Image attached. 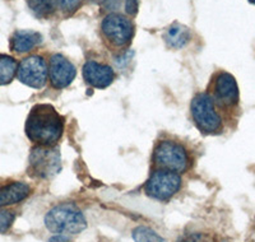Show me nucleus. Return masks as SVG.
I'll return each mask as SVG.
<instances>
[{
	"instance_id": "nucleus-1",
	"label": "nucleus",
	"mask_w": 255,
	"mask_h": 242,
	"mask_svg": "<svg viewBox=\"0 0 255 242\" xmlns=\"http://www.w3.org/2000/svg\"><path fill=\"white\" fill-rule=\"evenodd\" d=\"M64 119L51 105L40 104L32 107L26 120V135L32 143L52 147L60 140Z\"/></svg>"
},
{
	"instance_id": "nucleus-2",
	"label": "nucleus",
	"mask_w": 255,
	"mask_h": 242,
	"mask_svg": "<svg viewBox=\"0 0 255 242\" xmlns=\"http://www.w3.org/2000/svg\"><path fill=\"white\" fill-rule=\"evenodd\" d=\"M45 226L52 234L73 236L81 234L87 227V222L82 212L73 204H59L47 212Z\"/></svg>"
},
{
	"instance_id": "nucleus-3",
	"label": "nucleus",
	"mask_w": 255,
	"mask_h": 242,
	"mask_svg": "<svg viewBox=\"0 0 255 242\" xmlns=\"http://www.w3.org/2000/svg\"><path fill=\"white\" fill-rule=\"evenodd\" d=\"M190 113L195 126L206 135L222 133L223 121L217 106L208 93H198L190 105Z\"/></svg>"
},
{
	"instance_id": "nucleus-4",
	"label": "nucleus",
	"mask_w": 255,
	"mask_h": 242,
	"mask_svg": "<svg viewBox=\"0 0 255 242\" xmlns=\"http://www.w3.org/2000/svg\"><path fill=\"white\" fill-rule=\"evenodd\" d=\"M153 163L159 170L183 173L190 166L188 150L184 145L172 140L159 141L153 150Z\"/></svg>"
},
{
	"instance_id": "nucleus-5",
	"label": "nucleus",
	"mask_w": 255,
	"mask_h": 242,
	"mask_svg": "<svg viewBox=\"0 0 255 242\" xmlns=\"http://www.w3.org/2000/svg\"><path fill=\"white\" fill-rule=\"evenodd\" d=\"M213 100L218 110L231 113L238 109L240 102V92L235 77L227 72H218L212 78L211 93H208Z\"/></svg>"
},
{
	"instance_id": "nucleus-6",
	"label": "nucleus",
	"mask_w": 255,
	"mask_h": 242,
	"mask_svg": "<svg viewBox=\"0 0 255 242\" xmlns=\"http://www.w3.org/2000/svg\"><path fill=\"white\" fill-rule=\"evenodd\" d=\"M101 33L109 46L122 49L130 43L134 36V24L129 18L118 13H111L102 20Z\"/></svg>"
},
{
	"instance_id": "nucleus-7",
	"label": "nucleus",
	"mask_w": 255,
	"mask_h": 242,
	"mask_svg": "<svg viewBox=\"0 0 255 242\" xmlns=\"http://www.w3.org/2000/svg\"><path fill=\"white\" fill-rule=\"evenodd\" d=\"M61 170L60 153L56 148L37 145L29 154L28 172L37 179H51Z\"/></svg>"
},
{
	"instance_id": "nucleus-8",
	"label": "nucleus",
	"mask_w": 255,
	"mask_h": 242,
	"mask_svg": "<svg viewBox=\"0 0 255 242\" xmlns=\"http://www.w3.org/2000/svg\"><path fill=\"white\" fill-rule=\"evenodd\" d=\"M181 189V177L179 173L159 170L152 173L144 185V191L149 198L158 202H168Z\"/></svg>"
},
{
	"instance_id": "nucleus-9",
	"label": "nucleus",
	"mask_w": 255,
	"mask_h": 242,
	"mask_svg": "<svg viewBox=\"0 0 255 242\" xmlns=\"http://www.w3.org/2000/svg\"><path fill=\"white\" fill-rule=\"evenodd\" d=\"M17 77L20 83L35 90H40L47 81L46 61L38 55L24 58L17 68Z\"/></svg>"
},
{
	"instance_id": "nucleus-10",
	"label": "nucleus",
	"mask_w": 255,
	"mask_h": 242,
	"mask_svg": "<svg viewBox=\"0 0 255 242\" xmlns=\"http://www.w3.org/2000/svg\"><path fill=\"white\" fill-rule=\"evenodd\" d=\"M77 75L76 67L64 58L63 55L55 54L50 58L49 63V77L50 83L55 90L67 88Z\"/></svg>"
},
{
	"instance_id": "nucleus-11",
	"label": "nucleus",
	"mask_w": 255,
	"mask_h": 242,
	"mask_svg": "<svg viewBox=\"0 0 255 242\" xmlns=\"http://www.w3.org/2000/svg\"><path fill=\"white\" fill-rule=\"evenodd\" d=\"M83 78L86 83L90 84L93 88L104 90L108 88L115 79V72L108 64L97 63L95 60H90L84 64Z\"/></svg>"
},
{
	"instance_id": "nucleus-12",
	"label": "nucleus",
	"mask_w": 255,
	"mask_h": 242,
	"mask_svg": "<svg viewBox=\"0 0 255 242\" xmlns=\"http://www.w3.org/2000/svg\"><path fill=\"white\" fill-rule=\"evenodd\" d=\"M42 37L38 32L29 31V29H19L15 31L10 37V49L17 54H24L35 49L40 45Z\"/></svg>"
},
{
	"instance_id": "nucleus-13",
	"label": "nucleus",
	"mask_w": 255,
	"mask_h": 242,
	"mask_svg": "<svg viewBox=\"0 0 255 242\" xmlns=\"http://www.w3.org/2000/svg\"><path fill=\"white\" fill-rule=\"evenodd\" d=\"M29 193L31 188L26 182L15 181L4 185L3 188H0V208L22 202L29 195Z\"/></svg>"
},
{
	"instance_id": "nucleus-14",
	"label": "nucleus",
	"mask_w": 255,
	"mask_h": 242,
	"mask_svg": "<svg viewBox=\"0 0 255 242\" xmlns=\"http://www.w3.org/2000/svg\"><path fill=\"white\" fill-rule=\"evenodd\" d=\"M191 33L188 27L180 23H174L166 29L163 40L166 45L171 49H181L190 41Z\"/></svg>"
},
{
	"instance_id": "nucleus-15",
	"label": "nucleus",
	"mask_w": 255,
	"mask_h": 242,
	"mask_svg": "<svg viewBox=\"0 0 255 242\" xmlns=\"http://www.w3.org/2000/svg\"><path fill=\"white\" fill-rule=\"evenodd\" d=\"M27 5L35 17L46 19L56 10V0H27Z\"/></svg>"
},
{
	"instance_id": "nucleus-16",
	"label": "nucleus",
	"mask_w": 255,
	"mask_h": 242,
	"mask_svg": "<svg viewBox=\"0 0 255 242\" xmlns=\"http://www.w3.org/2000/svg\"><path fill=\"white\" fill-rule=\"evenodd\" d=\"M17 68V61L12 56L0 54V86H5L13 81Z\"/></svg>"
},
{
	"instance_id": "nucleus-17",
	"label": "nucleus",
	"mask_w": 255,
	"mask_h": 242,
	"mask_svg": "<svg viewBox=\"0 0 255 242\" xmlns=\"http://www.w3.org/2000/svg\"><path fill=\"white\" fill-rule=\"evenodd\" d=\"M133 239L135 242H166L162 236H159L156 231L148 227H136L133 231Z\"/></svg>"
},
{
	"instance_id": "nucleus-18",
	"label": "nucleus",
	"mask_w": 255,
	"mask_h": 242,
	"mask_svg": "<svg viewBox=\"0 0 255 242\" xmlns=\"http://www.w3.org/2000/svg\"><path fill=\"white\" fill-rule=\"evenodd\" d=\"M15 216L9 211L0 209V234H4L10 228V226L14 222Z\"/></svg>"
},
{
	"instance_id": "nucleus-19",
	"label": "nucleus",
	"mask_w": 255,
	"mask_h": 242,
	"mask_svg": "<svg viewBox=\"0 0 255 242\" xmlns=\"http://www.w3.org/2000/svg\"><path fill=\"white\" fill-rule=\"evenodd\" d=\"M82 3H83V0H59L61 10L67 15H72L73 13H76Z\"/></svg>"
},
{
	"instance_id": "nucleus-20",
	"label": "nucleus",
	"mask_w": 255,
	"mask_h": 242,
	"mask_svg": "<svg viewBox=\"0 0 255 242\" xmlns=\"http://www.w3.org/2000/svg\"><path fill=\"white\" fill-rule=\"evenodd\" d=\"M177 242H216L211 236L204 234H191L183 236Z\"/></svg>"
},
{
	"instance_id": "nucleus-21",
	"label": "nucleus",
	"mask_w": 255,
	"mask_h": 242,
	"mask_svg": "<svg viewBox=\"0 0 255 242\" xmlns=\"http://www.w3.org/2000/svg\"><path fill=\"white\" fill-rule=\"evenodd\" d=\"M125 10L129 15H135L138 12V0H127Z\"/></svg>"
},
{
	"instance_id": "nucleus-22",
	"label": "nucleus",
	"mask_w": 255,
	"mask_h": 242,
	"mask_svg": "<svg viewBox=\"0 0 255 242\" xmlns=\"http://www.w3.org/2000/svg\"><path fill=\"white\" fill-rule=\"evenodd\" d=\"M49 242H69V237L65 235H55L49 240Z\"/></svg>"
},
{
	"instance_id": "nucleus-23",
	"label": "nucleus",
	"mask_w": 255,
	"mask_h": 242,
	"mask_svg": "<svg viewBox=\"0 0 255 242\" xmlns=\"http://www.w3.org/2000/svg\"><path fill=\"white\" fill-rule=\"evenodd\" d=\"M96 1H97V3L99 4H101V5H110L111 3H114V1H116V0H96Z\"/></svg>"
},
{
	"instance_id": "nucleus-24",
	"label": "nucleus",
	"mask_w": 255,
	"mask_h": 242,
	"mask_svg": "<svg viewBox=\"0 0 255 242\" xmlns=\"http://www.w3.org/2000/svg\"><path fill=\"white\" fill-rule=\"evenodd\" d=\"M249 3H252V4H255V0H249Z\"/></svg>"
}]
</instances>
